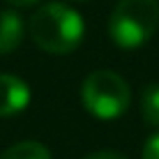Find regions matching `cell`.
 I'll use <instances>...</instances> for the list:
<instances>
[{"instance_id": "2", "label": "cell", "mask_w": 159, "mask_h": 159, "mask_svg": "<svg viewBox=\"0 0 159 159\" xmlns=\"http://www.w3.org/2000/svg\"><path fill=\"white\" fill-rule=\"evenodd\" d=\"M159 25V0H120L108 19V35L120 48H139Z\"/></svg>"}, {"instance_id": "4", "label": "cell", "mask_w": 159, "mask_h": 159, "mask_svg": "<svg viewBox=\"0 0 159 159\" xmlns=\"http://www.w3.org/2000/svg\"><path fill=\"white\" fill-rule=\"evenodd\" d=\"M30 104V88L23 79L0 74V118L21 113Z\"/></svg>"}, {"instance_id": "5", "label": "cell", "mask_w": 159, "mask_h": 159, "mask_svg": "<svg viewBox=\"0 0 159 159\" xmlns=\"http://www.w3.org/2000/svg\"><path fill=\"white\" fill-rule=\"evenodd\" d=\"M25 35V25L16 12L2 9L0 12V56H7L21 46Z\"/></svg>"}, {"instance_id": "3", "label": "cell", "mask_w": 159, "mask_h": 159, "mask_svg": "<svg viewBox=\"0 0 159 159\" xmlns=\"http://www.w3.org/2000/svg\"><path fill=\"white\" fill-rule=\"evenodd\" d=\"M81 99L88 113L99 120H116L129 108V85L111 69H97L83 81Z\"/></svg>"}, {"instance_id": "7", "label": "cell", "mask_w": 159, "mask_h": 159, "mask_svg": "<svg viewBox=\"0 0 159 159\" xmlns=\"http://www.w3.org/2000/svg\"><path fill=\"white\" fill-rule=\"evenodd\" d=\"M141 116L148 125L159 127V83L148 85L141 92Z\"/></svg>"}, {"instance_id": "6", "label": "cell", "mask_w": 159, "mask_h": 159, "mask_svg": "<svg viewBox=\"0 0 159 159\" xmlns=\"http://www.w3.org/2000/svg\"><path fill=\"white\" fill-rule=\"evenodd\" d=\"M0 159H51V152L46 145L37 141H21V143L9 145L0 155Z\"/></svg>"}, {"instance_id": "9", "label": "cell", "mask_w": 159, "mask_h": 159, "mask_svg": "<svg viewBox=\"0 0 159 159\" xmlns=\"http://www.w3.org/2000/svg\"><path fill=\"white\" fill-rule=\"evenodd\" d=\"M83 159H127V157L116 152V150H97V152H92V155H85Z\"/></svg>"}, {"instance_id": "1", "label": "cell", "mask_w": 159, "mask_h": 159, "mask_svg": "<svg viewBox=\"0 0 159 159\" xmlns=\"http://www.w3.org/2000/svg\"><path fill=\"white\" fill-rule=\"evenodd\" d=\"M85 35L81 14L65 2H48L30 19V37L42 51L53 56L72 53Z\"/></svg>"}, {"instance_id": "11", "label": "cell", "mask_w": 159, "mask_h": 159, "mask_svg": "<svg viewBox=\"0 0 159 159\" xmlns=\"http://www.w3.org/2000/svg\"><path fill=\"white\" fill-rule=\"evenodd\" d=\"M79 2H83V0H79Z\"/></svg>"}, {"instance_id": "10", "label": "cell", "mask_w": 159, "mask_h": 159, "mask_svg": "<svg viewBox=\"0 0 159 159\" xmlns=\"http://www.w3.org/2000/svg\"><path fill=\"white\" fill-rule=\"evenodd\" d=\"M9 5H16V7H28V5L37 2V0H7Z\"/></svg>"}, {"instance_id": "8", "label": "cell", "mask_w": 159, "mask_h": 159, "mask_svg": "<svg viewBox=\"0 0 159 159\" xmlns=\"http://www.w3.org/2000/svg\"><path fill=\"white\" fill-rule=\"evenodd\" d=\"M143 159H159V131L152 134L143 145Z\"/></svg>"}]
</instances>
